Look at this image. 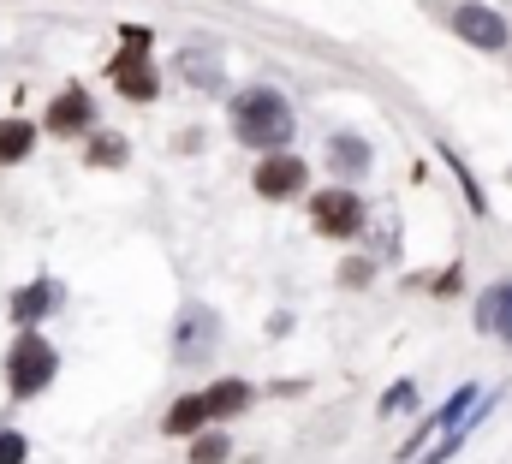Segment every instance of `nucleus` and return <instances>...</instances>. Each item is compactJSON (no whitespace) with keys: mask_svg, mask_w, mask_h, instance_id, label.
Here are the masks:
<instances>
[{"mask_svg":"<svg viewBox=\"0 0 512 464\" xmlns=\"http://www.w3.org/2000/svg\"><path fill=\"white\" fill-rule=\"evenodd\" d=\"M120 161H126V137L90 131V167H120Z\"/></svg>","mask_w":512,"mask_h":464,"instance_id":"15","label":"nucleus"},{"mask_svg":"<svg viewBox=\"0 0 512 464\" xmlns=\"http://www.w3.org/2000/svg\"><path fill=\"white\" fill-rule=\"evenodd\" d=\"M24 459H30V441L12 435V429H0V464H24Z\"/></svg>","mask_w":512,"mask_h":464,"instance_id":"18","label":"nucleus"},{"mask_svg":"<svg viewBox=\"0 0 512 464\" xmlns=\"http://www.w3.org/2000/svg\"><path fill=\"white\" fill-rule=\"evenodd\" d=\"M203 423H209V399H203V393H185V399L167 411V435H197Z\"/></svg>","mask_w":512,"mask_h":464,"instance_id":"11","label":"nucleus"},{"mask_svg":"<svg viewBox=\"0 0 512 464\" xmlns=\"http://www.w3.org/2000/svg\"><path fill=\"white\" fill-rule=\"evenodd\" d=\"M30 143H36V125H30V119H6V125H0V161H6V167L24 161Z\"/></svg>","mask_w":512,"mask_h":464,"instance_id":"14","label":"nucleus"},{"mask_svg":"<svg viewBox=\"0 0 512 464\" xmlns=\"http://www.w3.org/2000/svg\"><path fill=\"white\" fill-rule=\"evenodd\" d=\"M114 90L126 96V102H155V66L143 60V48H126L120 60H114Z\"/></svg>","mask_w":512,"mask_h":464,"instance_id":"7","label":"nucleus"},{"mask_svg":"<svg viewBox=\"0 0 512 464\" xmlns=\"http://www.w3.org/2000/svg\"><path fill=\"white\" fill-rule=\"evenodd\" d=\"M233 137L239 143H251V149H286V137H292V108H286V96L280 90H268V84H256V90H239L233 96Z\"/></svg>","mask_w":512,"mask_h":464,"instance_id":"1","label":"nucleus"},{"mask_svg":"<svg viewBox=\"0 0 512 464\" xmlns=\"http://www.w3.org/2000/svg\"><path fill=\"white\" fill-rule=\"evenodd\" d=\"M203 399H209V417H239V411L251 405V387H245V381H215Z\"/></svg>","mask_w":512,"mask_h":464,"instance_id":"12","label":"nucleus"},{"mask_svg":"<svg viewBox=\"0 0 512 464\" xmlns=\"http://www.w3.org/2000/svg\"><path fill=\"white\" fill-rule=\"evenodd\" d=\"M256 191H262V197H298V191H304V161L268 149L262 167H256Z\"/></svg>","mask_w":512,"mask_h":464,"instance_id":"4","label":"nucleus"},{"mask_svg":"<svg viewBox=\"0 0 512 464\" xmlns=\"http://www.w3.org/2000/svg\"><path fill=\"white\" fill-rule=\"evenodd\" d=\"M42 125H48V131H60V137H72V131H90V125H96V102H90V90H84V84L60 90Z\"/></svg>","mask_w":512,"mask_h":464,"instance_id":"5","label":"nucleus"},{"mask_svg":"<svg viewBox=\"0 0 512 464\" xmlns=\"http://www.w3.org/2000/svg\"><path fill=\"white\" fill-rule=\"evenodd\" d=\"M54 298H60V292H54V280H30V286L12 298V322H18V328H36V322L54 310Z\"/></svg>","mask_w":512,"mask_h":464,"instance_id":"9","label":"nucleus"},{"mask_svg":"<svg viewBox=\"0 0 512 464\" xmlns=\"http://www.w3.org/2000/svg\"><path fill=\"white\" fill-rule=\"evenodd\" d=\"M477 328L495 334V340H512V280L489 286V292L477 298Z\"/></svg>","mask_w":512,"mask_h":464,"instance_id":"8","label":"nucleus"},{"mask_svg":"<svg viewBox=\"0 0 512 464\" xmlns=\"http://www.w3.org/2000/svg\"><path fill=\"white\" fill-rule=\"evenodd\" d=\"M411 405H417V387H411V381H399V387L382 393V417H399V411H411Z\"/></svg>","mask_w":512,"mask_h":464,"instance_id":"17","label":"nucleus"},{"mask_svg":"<svg viewBox=\"0 0 512 464\" xmlns=\"http://www.w3.org/2000/svg\"><path fill=\"white\" fill-rule=\"evenodd\" d=\"M215 340V316L209 310H185V322H179V357H203Z\"/></svg>","mask_w":512,"mask_h":464,"instance_id":"10","label":"nucleus"},{"mask_svg":"<svg viewBox=\"0 0 512 464\" xmlns=\"http://www.w3.org/2000/svg\"><path fill=\"white\" fill-rule=\"evenodd\" d=\"M179 72H191V84H197V90H215V78H221L209 54H179Z\"/></svg>","mask_w":512,"mask_h":464,"instance_id":"16","label":"nucleus"},{"mask_svg":"<svg viewBox=\"0 0 512 464\" xmlns=\"http://www.w3.org/2000/svg\"><path fill=\"white\" fill-rule=\"evenodd\" d=\"M328 161H334L340 173H364V167H370V143H364V137H328Z\"/></svg>","mask_w":512,"mask_h":464,"instance_id":"13","label":"nucleus"},{"mask_svg":"<svg viewBox=\"0 0 512 464\" xmlns=\"http://www.w3.org/2000/svg\"><path fill=\"white\" fill-rule=\"evenodd\" d=\"M221 459H227V441H221V435H203V441L191 447V464H221Z\"/></svg>","mask_w":512,"mask_h":464,"instance_id":"19","label":"nucleus"},{"mask_svg":"<svg viewBox=\"0 0 512 464\" xmlns=\"http://www.w3.org/2000/svg\"><path fill=\"white\" fill-rule=\"evenodd\" d=\"M310 221H316V232H328V238H352V232L364 227V203L352 191H322L310 203Z\"/></svg>","mask_w":512,"mask_h":464,"instance_id":"3","label":"nucleus"},{"mask_svg":"<svg viewBox=\"0 0 512 464\" xmlns=\"http://www.w3.org/2000/svg\"><path fill=\"white\" fill-rule=\"evenodd\" d=\"M54 369H60V357H54V346L42 334H18V346L6 351V387H12V399H36L54 381Z\"/></svg>","mask_w":512,"mask_h":464,"instance_id":"2","label":"nucleus"},{"mask_svg":"<svg viewBox=\"0 0 512 464\" xmlns=\"http://www.w3.org/2000/svg\"><path fill=\"white\" fill-rule=\"evenodd\" d=\"M453 30H459L471 48H507V18L489 12V6H459V12H453Z\"/></svg>","mask_w":512,"mask_h":464,"instance_id":"6","label":"nucleus"}]
</instances>
